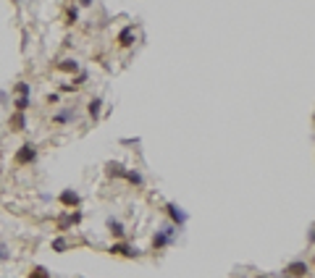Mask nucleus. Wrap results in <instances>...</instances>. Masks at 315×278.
<instances>
[{"mask_svg":"<svg viewBox=\"0 0 315 278\" xmlns=\"http://www.w3.org/2000/svg\"><path fill=\"white\" fill-rule=\"evenodd\" d=\"M105 228H108V234L113 236L116 242H118V239H124V236H126V226H124L118 218H108V220H105Z\"/></svg>","mask_w":315,"mask_h":278,"instance_id":"nucleus-11","label":"nucleus"},{"mask_svg":"<svg viewBox=\"0 0 315 278\" xmlns=\"http://www.w3.org/2000/svg\"><path fill=\"white\" fill-rule=\"evenodd\" d=\"M100 113H103V97H92L87 103V116L92 118V121H100Z\"/></svg>","mask_w":315,"mask_h":278,"instance_id":"nucleus-14","label":"nucleus"},{"mask_svg":"<svg viewBox=\"0 0 315 278\" xmlns=\"http://www.w3.org/2000/svg\"><path fill=\"white\" fill-rule=\"evenodd\" d=\"M116 42H118V48H132V45L137 42V26L134 24H126L124 29H118Z\"/></svg>","mask_w":315,"mask_h":278,"instance_id":"nucleus-6","label":"nucleus"},{"mask_svg":"<svg viewBox=\"0 0 315 278\" xmlns=\"http://www.w3.org/2000/svg\"><path fill=\"white\" fill-rule=\"evenodd\" d=\"M8 260H11V249H8L5 242H0V265H5Z\"/></svg>","mask_w":315,"mask_h":278,"instance_id":"nucleus-21","label":"nucleus"},{"mask_svg":"<svg viewBox=\"0 0 315 278\" xmlns=\"http://www.w3.org/2000/svg\"><path fill=\"white\" fill-rule=\"evenodd\" d=\"M8 100H11V95H8V92H5V89H0V105H5V103H8Z\"/></svg>","mask_w":315,"mask_h":278,"instance_id":"nucleus-23","label":"nucleus"},{"mask_svg":"<svg viewBox=\"0 0 315 278\" xmlns=\"http://www.w3.org/2000/svg\"><path fill=\"white\" fill-rule=\"evenodd\" d=\"M13 95H32V84H29V81H16V84H13Z\"/></svg>","mask_w":315,"mask_h":278,"instance_id":"nucleus-20","label":"nucleus"},{"mask_svg":"<svg viewBox=\"0 0 315 278\" xmlns=\"http://www.w3.org/2000/svg\"><path fill=\"white\" fill-rule=\"evenodd\" d=\"M81 218H84V212L81 210H71V212H63V215L55 218V231H61V234H66L71 226H79Z\"/></svg>","mask_w":315,"mask_h":278,"instance_id":"nucleus-4","label":"nucleus"},{"mask_svg":"<svg viewBox=\"0 0 315 278\" xmlns=\"http://www.w3.org/2000/svg\"><path fill=\"white\" fill-rule=\"evenodd\" d=\"M55 71H63V73H79L81 66L77 58H63L61 63H55Z\"/></svg>","mask_w":315,"mask_h":278,"instance_id":"nucleus-15","label":"nucleus"},{"mask_svg":"<svg viewBox=\"0 0 315 278\" xmlns=\"http://www.w3.org/2000/svg\"><path fill=\"white\" fill-rule=\"evenodd\" d=\"M108 252L113 257H126V260H137V257H142V252L137 247H132L129 242H124V239H118V242H113L108 247Z\"/></svg>","mask_w":315,"mask_h":278,"instance_id":"nucleus-3","label":"nucleus"},{"mask_svg":"<svg viewBox=\"0 0 315 278\" xmlns=\"http://www.w3.org/2000/svg\"><path fill=\"white\" fill-rule=\"evenodd\" d=\"M281 278H292V276H289V273H284V276H281Z\"/></svg>","mask_w":315,"mask_h":278,"instance_id":"nucleus-27","label":"nucleus"},{"mask_svg":"<svg viewBox=\"0 0 315 278\" xmlns=\"http://www.w3.org/2000/svg\"><path fill=\"white\" fill-rule=\"evenodd\" d=\"M69 247H71V242H69L66 236H55L53 242H50V249H53V252H58V255L69 252Z\"/></svg>","mask_w":315,"mask_h":278,"instance_id":"nucleus-16","label":"nucleus"},{"mask_svg":"<svg viewBox=\"0 0 315 278\" xmlns=\"http://www.w3.org/2000/svg\"><path fill=\"white\" fill-rule=\"evenodd\" d=\"M53 126H69V124H74L77 121V110L74 108H61V110H55L53 113Z\"/></svg>","mask_w":315,"mask_h":278,"instance_id":"nucleus-7","label":"nucleus"},{"mask_svg":"<svg viewBox=\"0 0 315 278\" xmlns=\"http://www.w3.org/2000/svg\"><path fill=\"white\" fill-rule=\"evenodd\" d=\"M284 273H289L292 278H308V276H310V263H305V260H292L289 265L284 268Z\"/></svg>","mask_w":315,"mask_h":278,"instance_id":"nucleus-8","label":"nucleus"},{"mask_svg":"<svg viewBox=\"0 0 315 278\" xmlns=\"http://www.w3.org/2000/svg\"><path fill=\"white\" fill-rule=\"evenodd\" d=\"M124 181H126V184H132L134 189H145V176H142L140 171H137V168H126Z\"/></svg>","mask_w":315,"mask_h":278,"instance_id":"nucleus-12","label":"nucleus"},{"mask_svg":"<svg viewBox=\"0 0 315 278\" xmlns=\"http://www.w3.org/2000/svg\"><path fill=\"white\" fill-rule=\"evenodd\" d=\"M13 108L16 110H24V113H26V110L32 108V95H16L13 97Z\"/></svg>","mask_w":315,"mask_h":278,"instance_id":"nucleus-17","label":"nucleus"},{"mask_svg":"<svg viewBox=\"0 0 315 278\" xmlns=\"http://www.w3.org/2000/svg\"><path fill=\"white\" fill-rule=\"evenodd\" d=\"M165 215H168V220L173 226H179V228H184L187 220H189V212L184 210L181 205H176V202H165Z\"/></svg>","mask_w":315,"mask_h":278,"instance_id":"nucleus-5","label":"nucleus"},{"mask_svg":"<svg viewBox=\"0 0 315 278\" xmlns=\"http://www.w3.org/2000/svg\"><path fill=\"white\" fill-rule=\"evenodd\" d=\"M26 278H53V273L45 265H32L29 273H26Z\"/></svg>","mask_w":315,"mask_h":278,"instance_id":"nucleus-18","label":"nucleus"},{"mask_svg":"<svg viewBox=\"0 0 315 278\" xmlns=\"http://www.w3.org/2000/svg\"><path fill=\"white\" fill-rule=\"evenodd\" d=\"M77 3H79V8H89L92 3H95V0H77Z\"/></svg>","mask_w":315,"mask_h":278,"instance_id":"nucleus-25","label":"nucleus"},{"mask_svg":"<svg viewBox=\"0 0 315 278\" xmlns=\"http://www.w3.org/2000/svg\"><path fill=\"white\" fill-rule=\"evenodd\" d=\"M61 92H77V87H74L71 81H66V84H61Z\"/></svg>","mask_w":315,"mask_h":278,"instance_id":"nucleus-24","label":"nucleus"},{"mask_svg":"<svg viewBox=\"0 0 315 278\" xmlns=\"http://www.w3.org/2000/svg\"><path fill=\"white\" fill-rule=\"evenodd\" d=\"M79 202H81V197H79V192H77V189H63V192L58 194V205H63L66 210L79 208Z\"/></svg>","mask_w":315,"mask_h":278,"instance_id":"nucleus-9","label":"nucleus"},{"mask_svg":"<svg viewBox=\"0 0 315 278\" xmlns=\"http://www.w3.org/2000/svg\"><path fill=\"white\" fill-rule=\"evenodd\" d=\"M255 278H271V276H265V273H257Z\"/></svg>","mask_w":315,"mask_h":278,"instance_id":"nucleus-26","label":"nucleus"},{"mask_svg":"<svg viewBox=\"0 0 315 278\" xmlns=\"http://www.w3.org/2000/svg\"><path fill=\"white\" fill-rule=\"evenodd\" d=\"M8 129L16 132V134L24 132V129H26V113H24V110H13L11 118H8Z\"/></svg>","mask_w":315,"mask_h":278,"instance_id":"nucleus-10","label":"nucleus"},{"mask_svg":"<svg viewBox=\"0 0 315 278\" xmlns=\"http://www.w3.org/2000/svg\"><path fill=\"white\" fill-rule=\"evenodd\" d=\"M32 163H37V144L34 142H24L16 150V155H13V165L26 168V165H32Z\"/></svg>","mask_w":315,"mask_h":278,"instance_id":"nucleus-2","label":"nucleus"},{"mask_svg":"<svg viewBox=\"0 0 315 278\" xmlns=\"http://www.w3.org/2000/svg\"><path fill=\"white\" fill-rule=\"evenodd\" d=\"M105 173H108V179H124L126 165L118 163V160H108V163H105Z\"/></svg>","mask_w":315,"mask_h":278,"instance_id":"nucleus-13","label":"nucleus"},{"mask_svg":"<svg viewBox=\"0 0 315 278\" xmlns=\"http://www.w3.org/2000/svg\"><path fill=\"white\" fill-rule=\"evenodd\" d=\"M66 24H69V26L79 24V5H69V8H66Z\"/></svg>","mask_w":315,"mask_h":278,"instance_id":"nucleus-19","label":"nucleus"},{"mask_svg":"<svg viewBox=\"0 0 315 278\" xmlns=\"http://www.w3.org/2000/svg\"><path fill=\"white\" fill-rule=\"evenodd\" d=\"M179 231H181L179 226H173L171 220H165L163 228L153 236V252H163L165 247H171L176 242V236H179Z\"/></svg>","mask_w":315,"mask_h":278,"instance_id":"nucleus-1","label":"nucleus"},{"mask_svg":"<svg viewBox=\"0 0 315 278\" xmlns=\"http://www.w3.org/2000/svg\"><path fill=\"white\" fill-rule=\"evenodd\" d=\"M45 103H48V105H58L61 103V95H58V92H50V95L45 97Z\"/></svg>","mask_w":315,"mask_h":278,"instance_id":"nucleus-22","label":"nucleus"}]
</instances>
